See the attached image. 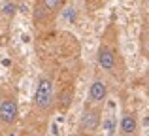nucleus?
<instances>
[{
  "label": "nucleus",
  "instance_id": "1",
  "mask_svg": "<svg viewBox=\"0 0 149 136\" xmlns=\"http://www.w3.org/2000/svg\"><path fill=\"white\" fill-rule=\"evenodd\" d=\"M34 104L40 112H47L53 106V81L47 76H42L38 81L36 96H34Z\"/></svg>",
  "mask_w": 149,
  "mask_h": 136
},
{
  "label": "nucleus",
  "instance_id": "2",
  "mask_svg": "<svg viewBox=\"0 0 149 136\" xmlns=\"http://www.w3.org/2000/svg\"><path fill=\"white\" fill-rule=\"evenodd\" d=\"M17 115H19V110H17V102L13 98L0 100V123L11 125V123H15Z\"/></svg>",
  "mask_w": 149,
  "mask_h": 136
},
{
  "label": "nucleus",
  "instance_id": "3",
  "mask_svg": "<svg viewBox=\"0 0 149 136\" xmlns=\"http://www.w3.org/2000/svg\"><path fill=\"white\" fill-rule=\"evenodd\" d=\"M100 125V114L95 110H85L81 115V129L87 133H95Z\"/></svg>",
  "mask_w": 149,
  "mask_h": 136
},
{
  "label": "nucleus",
  "instance_id": "4",
  "mask_svg": "<svg viewBox=\"0 0 149 136\" xmlns=\"http://www.w3.org/2000/svg\"><path fill=\"white\" fill-rule=\"evenodd\" d=\"M108 96V87H106L104 81L95 80L89 87V100L91 102H102V100Z\"/></svg>",
  "mask_w": 149,
  "mask_h": 136
},
{
  "label": "nucleus",
  "instance_id": "5",
  "mask_svg": "<svg viewBox=\"0 0 149 136\" xmlns=\"http://www.w3.org/2000/svg\"><path fill=\"white\" fill-rule=\"evenodd\" d=\"M98 64L104 70H108V72H111L113 68H115V53L111 51L109 47H100L98 49Z\"/></svg>",
  "mask_w": 149,
  "mask_h": 136
},
{
  "label": "nucleus",
  "instance_id": "6",
  "mask_svg": "<svg viewBox=\"0 0 149 136\" xmlns=\"http://www.w3.org/2000/svg\"><path fill=\"white\" fill-rule=\"evenodd\" d=\"M121 130L123 134H134L138 130V119L134 114H125L121 119Z\"/></svg>",
  "mask_w": 149,
  "mask_h": 136
},
{
  "label": "nucleus",
  "instance_id": "7",
  "mask_svg": "<svg viewBox=\"0 0 149 136\" xmlns=\"http://www.w3.org/2000/svg\"><path fill=\"white\" fill-rule=\"evenodd\" d=\"M17 8H19V6H17L15 2H6V4H2V13L13 17V15L17 13Z\"/></svg>",
  "mask_w": 149,
  "mask_h": 136
},
{
  "label": "nucleus",
  "instance_id": "8",
  "mask_svg": "<svg viewBox=\"0 0 149 136\" xmlns=\"http://www.w3.org/2000/svg\"><path fill=\"white\" fill-rule=\"evenodd\" d=\"M72 89H66L64 93H62V96H61V108L62 110H66V108L70 106V104H72Z\"/></svg>",
  "mask_w": 149,
  "mask_h": 136
},
{
  "label": "nucleus",
  "instance_id": "9",
  "mask_svg": "<svg viewBox=\"0 0 149 136\" xmlns=\"http://www.w3.org/2000/svg\"><path fill=\"white\" fill-rule=\"evenodd\" d=\"M44 4H45V8H47L49 11H53V10H58L64 2H62V0H45Z\"/></svg>",
  "mask_w": 149,
  "mask_h": 136
},
{
  "label": "nucleus",
  "instance_id": "10",
  "mask_svg": "<svg viewBox=\"0 0 149 136\" xmlns=\"http://www.w3.org/2000/svg\"><path fill=\"white\" fill-rule=\"evenodd\" d=\"M106 129H108V134L113 136V129H115V123H113V119H109L108 123H106Z\"/></svg>",
  "mask_w": 149,
  "mask_h": 136
},
{
  "label": "nucleus",
  "instance_id": "11",
  "mask_svg": "<svg viewBox=\"0 0 149 136\" xmlns=\"http://www.w3.org/2000/svg\"><path fill=\"white\" fill-rule=\"evenodd\" d=\"M11 136H13V134H11Z\"/></svg>",
  "mask_w": 149,
  "mask_h": 136
},
{
  "label": "nucleus",
  "instance_id": "12",
  "mask_svg": "<svg viewBox=\"0 0 149 136\" xmlns=\"http://www.w3.org/2000/svg\"><path fill=\"white\" fill-rule=\"evenodd\" d=\"M147 4H149V2H147Z\"/></svg>",
  "mask_w": 149,
  "mask_h": 136
}]
</instances>
